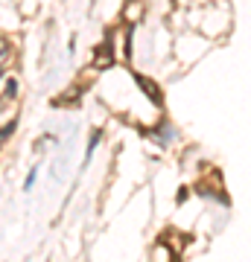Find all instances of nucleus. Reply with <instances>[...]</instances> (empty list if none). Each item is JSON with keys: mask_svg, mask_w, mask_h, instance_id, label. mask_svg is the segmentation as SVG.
<instances>
[{"mask_svg": "<svg viewBox=\"0 0 251 262\" xmlns=\"http://www.w3.org/2000/svg\"><path fill=\"white\" fill-rule=\"evenodd\" d=\"M134 79H138V84L143 88V91H146V94H149V99H152L155 105H161V102H164V99H161V91H158V84H155V82H149L146 76H140V73L134 76Z\"/></svg>", "mask_w": 251, "mask_h": 262, "instance_id": "1", "label": "nucleus"}, {"mask_svg": "<svg viewBox=\"0 0 251 262\" xmlns=\"http://www.w3.org/2000/svg\"><path fill=\"white\" fill-rule=\"evenodd\" d=\"M108 64H111V44H103L93 53V67H108Z\"/></svg>", "mask_w": 251, "mask_h": 262, "instance_id": "2", "label": "nucleus"}, {"mask_svg": "<svg viewBox=\"0 0 251 262\" xmlns=\"http://www.w3.org/2000/svg\"><path fill=\"white\" fill-rule=\"evenodd\" d=\"M15 91H18V82H15L12 76H6V79H3V96H6V99H12V96H15Z\"/></svg>", "mask_w": 251, "mask_h": 262, "instance_id": "3", "label": "nucleus"}, {"mask_svg": "<svg viewBox=\"0 0 251 262\" xmlns=\"http://www.w3.org/2000/svg\"><path fill=\"white\" fill-rule=\"evenodd\" d=\"M0 61H3V67L9 64V47H6V41H3V53H0Z\"/></svg>", "mask_w": 251, "mask_h": 262, "instance_id": "4", "label": "nucleus"}]
</instances>
